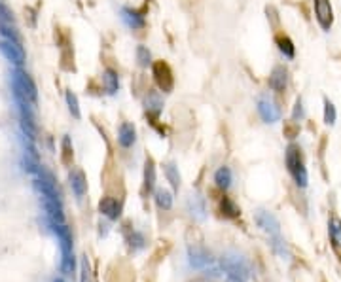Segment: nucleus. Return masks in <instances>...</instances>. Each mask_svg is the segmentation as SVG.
<instances>
[{"instance_id":"obj_24","label":"nucleus","mask_w":341,"mask_h":282,"mask_svg":"<svg viewBox=\"0 0 341 282\" xmlns=\"http://www.w3.org/2000/svg\"><path fill=\"white\" fill-rule=\"evenodd\" d=\"M303 116H305V110H303V102H301V98H298V100H296V104H294V112H292V118L298 121V120H303Z\"/></svg>"},{"instance_id":"obj_22","label":"nucleus","mask_w":341,"mask_h":282,"mask_svg":"<svg viewBox=\"0 0 341 282\" xmlns=\"http://www.w3.org/2000/svg\"><path fill=\"white\" fill-rule=\"evenodd\" d=\"M336 118H338V112H336V106L334 102L324 98V123L326 125H334L336 123Z\"/></svg>"},{"instance_id":"obj_20","label":"nucleus","mask_w":341,"mask_h":282,"mask_svg":"<svg viewBox=\"0 0 341 282\" xmlns=\"http://www.w3.org/2000/svg\"><path fill=\"white\" fill-rule=\"evenodd\" d=\"M135 55H137V63H139L142 68H146V66L152 65V53H150V49L146 47V46H137V49H135Z\"/></svg>"},{"instance_id":"obj_27","label":"nucleus","mask_w":341,"mask_h":282,"mask_svg":"<svg viewBox=\"0 0 341 282\" xmlns=\"http://www.w3.org/2000/svg\"><path fill=\"white\" fill-rule=\"evenodd\" d=\"M55 282H61V281H55Z\"/></svg>"},{"instance_id":"obj_21","label":"nucleus","mask_w":341,"mask_h":282,"mask_svg":"<svg viewBox=\"0 0 341 282\" xmlns=\"http://www.w3.org/2000/svg\"><path fill=\"white\" fill-rule=\"evenodd\" d=\"M330 239L334 246H341V220L338 216L330 220Z\"/></svg>"},{"instance_id":"obj_7","label":"nucleus","mask_w":341,"mask_h":282,"mask_svg":"<svg viewBox=\"0 0 341 282\" xmlns=\"http://www.w3.org/2000/svg\"><path fill=\"white\" fill-rule=\"evenodd\" d=\"M267 84H269V87H271L273 91H277V93L284 91V89H286V84H288V70L281 65L275 66V68L271 70V74H269Z\"/></svg>"},{"instance_id":"obj_6","label":"nucleus","mask_w":341,"mask_h":282,"mask_svg":"<svg viewBox=\"0 0 341 282\" xmlns=\"http://www.w3.org/2000/svg\"><path fill=\"white\" fill-rule=\"evenodd\" d=\"M222 265H224L227 277H229L233 282H245L246 281V277H248V275H246V269L241 265V261L239 260L224 258V260H222Z\"/></svg>"},{"instance_id":"obj_9","label":"nucleus","mask_w":341,"mask_h":282,"mask_svg":"<svg viewBox=\"0 0 341 282\" xmlns=\"http://www.w3.org/2000/svg\"><path fill=\"white\" fill-rule=\"evenodd\" d=\"M121 19L127 23L129 29H133V31H137V29H144L146 27V19H144V15L142 13H139L137 10H133V8H121Z\"/></svg>"},{"instance_id":"obj_18","label":"nucleus","mask_w":341,"mask_h":282,"mask_svg":"<svg viewBox=\"0 0 341 282\" xmlns=\"http://www.w3.org/2000/svg\"><path fill=\"white\" fill-rule=\"evenodd\" d=\"M165 176H167V180L172 186V189L180 188V174H178V169L174 167V163H167L165 165Z\"/></svg>"},{"instance_id":"obj_3","label":"nucleus","mask_w":341,"mask_h":282,"mask_svg":"<svg viewBox=\"0 0 341 282\" xmlns=\"http://www.w3.org/2000/svg\"><path fill=\"white\" fill-rule=\"evenodd\" d=\"M313 6H315V15L319 25L324 31H330L334 25V10H332L330 0H313Z\"/></svg>"},{"instance_id":"obj_23","label":"nucleus","mask_w":341,"mask_h":282,"mask_svg":"<svg viewBox=\"0 0 341 282\" xmlns=\"http://www.w3.org/2000/svg\"><path fill=\"white\" fill-rule=\"evenodd\" d=\"M66 102H68V108H70V112L74 114V118H80V106H78V98H76V95H72L70 91L66 93Z\"/></svg>"},{"instance_id":"obj_5","label":"nucleus","mask_w":341,"mask_h":282,"mask_svg":"<svg viewBox=\"0 0 341 282\" xmlns=\"http://www.w3.org/2000/svg\"><path fill=\"white\" fill-rule=\"evenodd\" d=\"M146 116H148L152 123L156 125L158 123V118H160L161 110H163V100H161L160 93L154 91V89H148V95H146Z\"/></svg>"},{"instance_id":"obj_11","label":"nucleus","mask_w":341,"mask_h":282,"mask_svg":"<svg viewBox=\"0 0 341 282\" xmlns=\"http://www.w3.org/2000/svg\"><path fill=\"white\" fill-rule=\"evenodd\" d=\"M99 208H101V212L107 214L110 220H117L119 214H121V212H119V210H121V205L117 203L116 199H112V197H105V199L101 201Z\"/></svg>"},{"instance_id":"obj_10","label":"nucleus","mask_w":341,"mask_h":282,"mask_svg":"<svg viewBox=\"0 0 341 282\" xmlns=\"http://www.w3.org/2000/svg\"><path fill=\"white\" fill-rule=\"evenodd\" d=\"M256 222H258V226L264 229V231L275 233V235L279 233V222L275 220L273 214H269V212H266V210H258V214H256Z\"/></svg>"},{"instance_id":"obj_4","label":"nucleus","mask_w":341,"mask_h":282,"mask_svg":"<svg viewBox=\"0 0 341 282\" xmlns=\"http://www.w3.org/2000/svg\"><path fill=\"white\" fill-rule=\"evenodd\" d=\"M258 114L266 123H275L281 118V110L277 108V104L267 97L258 98Z\"/></svg>"},{"instance_id":"obj_25","label":"nucleus","mask_w":341,"mask_h":282,"mask_svg":"<svg viewBox=\"0 0 341 282\" xmlns=\"http://www.w3.org/2000/svg\"><path fill=\"white\" fill-rule=\"evenodd\" d=\"M284 135H286L288 139H294V137L298 135V127H296V123H294V121H290V123L284 125Z\"/></svg>"},{"instance_id":"obj_19","label":"nucleus","mask_w":341,"mask_h":282,"mask_svg":"<svg viewBox=\"0 0 341 282\" xmlns=\"http://www.w3.org/2000/svg\"><path fill=\"white\" fill-rule=\"evenodd\" d=\"M156 205L160 206V208H163V210H169L170 206H172V195H170L167 189L160 188L156 191Z\"/></svg>"},{"instance_id":"obj_17","label":"nucleus","mask_w":341,"mask_h":282,"mask_svg":"<svg viewBox=\"0 0 341 282\" xmlns=\"http://www.w3.org/2000/svg\"><path fill=\"white\" fill-rule=\"evenodd\" d=\"M214 182L220 189H227L231 186V171L229 167H220L216 173H214Z\"/></svg>"},{"instance_id":"obj_15","label":"nucleus","mask_w":341,"mask_h":282,"mask_svg":"<svg viewBox=\"0 0 341 282\" xmlns=\"http://www.w3.org/2000/svg\"><path fill=\"white\" fill-rule=\"evenodd\" d=\"M70 186H72V189H74V193L78 197H82L85 193V189H87V182H85V176L80 169L72 171V174H70Z\"/></svg>"},{"instance_id":"obj_14","label":"nucleus","mask_w":341,"mask_h":282,"mask_svg":"<svg viewBox=\"0 0 341 282\" xmlns=\"http://www.w3.org/2000/svg\"><path fill=\"white\" fill-rule=\"evenodd\" d=\"M154 186H156V163L152 157H148L144 165V191H152Z\"/></svg>"},{"instance_id":"obj_16","label":"nucleus","mask_w":341,"mask_h":282,"mask_svg":"<svg viewBox=\"0 0 341 282\" xmlns=\"http://www.w3.org/2000/svg\"><path fill=\"white\" fill-rule=\"evenodd\" d=\"M220 212H222V216H226V218L241 216V208L235 205L229 197H222V199H220Z\"/></svg>"},{"instance_id":"obj_8","label":"nucleus","mask_w":341,"mask_h":282,"mask_svg":"<svg viewBox=\"0 0 341 282\" xmlns=\"http://www.w3.org/2000/svg\"><path fill=\"white\" fill-rule=\"evenodd\" d=\"M135 141H137V129H135V125L129 123V121H123L119 125V129H117V142H119V146L121 148H131L135 144Z\"/></svg>"},{"instance_id":"obj_1","label":"nucleus","mask_w":341,"mask_h":282,"mask_svg":"<svg viewBox=\"0 0 341 282\" xmlns=\"http://www.w3.org/2000/svg\"><path fill=\"white\" fill-rule=\"evenodd\" d=\"M286 167L290 174L294 176L296 184L305 188L307 186V169H305V163H303L301 148L296 146V144H290L286 148Z\"/></svg>"},{"instance_id":"obj_12","label":"nucleus","mask_w":341,"mask_h":282,"mask_svg":"<svg viewBox=\"0 0 341 282\" xmlns=\"http://www.w3.org/2000/svg\"><path fill=\"white\" fill-rule=\"evenodd\" d=\"M275 44H277L279 51L284 55L286 59H294L296 47H294V42L288 38L286 34H277V36H275Z\"/></svg>"},{"instance_id":"obj_2","label":"nucleus","mask_w":341,"mask_h":282,"mask_svg":"<svg viewBox=\"0 0 341 282\" xmlns=\"http://www.w3.org/2000/svg\"><path fill=\"white\" fill-rule=\"evenodd\" d=\"M152 74H154V82L160 87L163 93H170L174 87V76L172 70L165 61H154L152 63Z\"/></svg>"},{"instance_id":"obj_13","label":"nucleus","mask_w":341,"mask_h":282,"mask_svg":"<svg viewBox=\"0 0 341 282\" xmlns=\"http://www.w3.org/2000/svg\"><path fill=\"white\" fill-rule=\"evenodd\" d=\"M103 84H105V89H107L108 95H114L117 89H119V76H117L116 70L107 68L103 72Z\"/></svg>"},{"instance_id":"obj_26","label":"nucleus","mask_w":341,"mask_h":282,"mask_svg":"<svg viewBox=\"0 0 341 282\" xmlns=\"http://www.w3.org/2000/svg\"><path fill=\"white\" fill-rule=\"evenodd\" d=\"M82 282H87V263L84 261V277H82Z\"/></svg>"}]
</instances>
